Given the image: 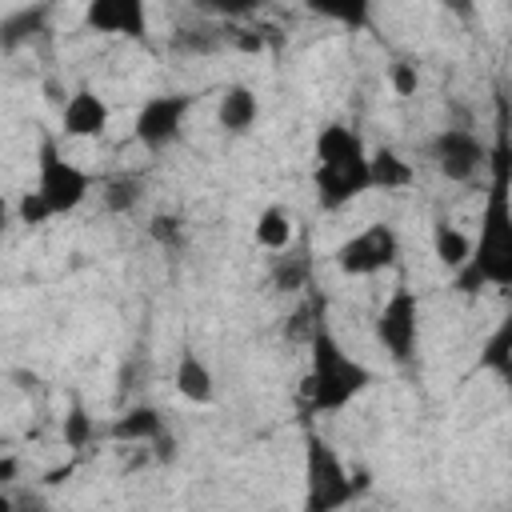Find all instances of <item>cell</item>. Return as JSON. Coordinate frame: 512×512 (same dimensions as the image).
I'll list each match as a JSON object with an SVG mask.
<instances>
[{"label": "cell", "mask_w": 512, "mask_h": 512, "mask_svg": "<svg viewBox=\"0 0 512 512\" xmlns=\"http://www.w3.org/2000/svg\"><path fill=\"white\" fill-rule=\"evenodd\" d=\"M488 200L480 212V236L472 240V256L464 260V268H456V288L460 292H480V284L492 288H508L512 284V204H508V140L504 128L496 136V144L488 148Z\"/></svg>", "instance_id": "cell-1"}, {"label": "cell", "mask_w": 512, "mask_h": 512, "mask_svg": "<svg viewBox=\"0 0 512 512\" xmlns=\"http://www.w3.org/2000/svg\"><path fill=\"white\" fill-rule=\"evenodd\" d=\"M372 384V368L356 356L344 352V344L332 336V328L324 320L312 324L308 332V372H304V408L316 416L340 412L348 408L360 392H368Z\"/></svg>", "instance_id": "cell-2"}, {"label": "cell", "mask_w": 512, "mask_h": 512, "mask_svg": "<svg viewBox=\"0 0 512 512\" xmlns=\"http://www.w3.org/2000/svg\"><path fill=\"white\" fill-rule=\"evenodd\" d=\"M312 156H316L312 188H316L320 208L336 212V208L352 204L356 196H364L372 188V180H368V148H364V136L356 128L324 124L316 132Z\"/></svg>", "instance_id": "cell-3"}, {"label": "cell", "mask_w": 512, "mask_h": 512, "mask_svg": "<svg viewBox=\"0 0 512 512\" xmlns=\"http://www.w3.org/2000/svg\"><path fill=\"white\" fill-rule=\"evenodd\" d=\"M368 484V472H352L320 432H304V512H344Z\"/></svg>", "instance_id": "cell-4"}, {"label": "cell", "mask_w": 512, "mask_h": 512, "mask_svg": "<svg viewBox=\"0 0 512 512\" xmlns=\"http://www.w3.org/2000/svg\"><path fill=\"white\" fill-rule=\"evenodd\" d=\"M32 192L48 204L52 216H68L92 196V176L64 156L52 132H44L36 144V188Z\"/></svg>", "instance_id": "cell-5"}, {"label": "cell", "mask_w": 512, "mask_h": 512, "mask_svg": "<svg viewBox=\"0 0 512 512\" xmlns=\"http://www.w3.org/2000/svg\"><path fill=\"white\" fill-rule=\"evenodd\" d=\"M372 332H376V344L388 352V360H396V364L416 360V348H420V296L408 284H396L388 292V300L380 304Z\"/></svg>", "instance_id": "cell-6"}, {"label": "cell", "mask_w": 512, "mask_h": 512, "mask_svg": "<svg viewBox=\"0 0 512 512\" xmlns=\"http://www.w3.org/2000/svg\"><path fill=\"white\" fill-rule=\"evenodd\" d=\"M192 108H196V96L192 92H160V96H148L136 108V116H132L136 144L148 148V152L172 148L184 136V120H188Z\"/></svg>", "instance_id": "cell-7"}, {"label": "cell", "mask_w": 512, "mask_h": 512, "mask_svg": "<svg viewBox=\"0 0 512 512\" xmlns=\"http://www.w3.org/2000/svg\"><path fill=\"white\" fill-rule=\"evenodd\" d=\"M400 256V236L392 224H368L360 232H352L348 240L336 244L332 260L344 276H376L384 268H392Z\"/></svg>", "instance_id": "cell-8"}, {"label": "cell", "mask_w": 512, "mask_h": 512, "mask_svg": "<svg viewBox=\"0 0 512 512\" xmlns=\"http://www.w3.org/2000/svg\"><path fill=\"white\" fill-rule=\"evenodd\" d=\"M436 172L452 184H472L488 168V144L472 128H440L428 144Z\"/></svg>", "instance_id": "cell-9"}, {"label": "cell", "mask_w": 512, "mask_h": 512, "mask_svg": "<svg viewBox=\"0 0 512 512\" xmlns=\"http://www.w3.org/2000/svg\"><path fill=\"white\" fill-rule=\"evenodd\" d=\"M108 120H112L108 100L88 84L68 92L60 104V136L64 140H100L108 132Z\"/></svg>", "instance_id": "cell-10"}, {"label": "cell", "mask_w": 512, "mask_h": 512, "mask_svg": "<svg viewBox=\"0 0 512 512\" xmlns=\"http://www.w3.org/2000/svg\"><path fill=\"white\" fill-rule=\"evenodd\" d=\"M84 28L104 32V36L148 40V8H144V0H88Z\"/></svg>", "instance_id": "cell-11"}, {"label": "cell", "mask_w": 512, "mask_h": 512, "mask_svg": "<svg viewBox=\"0 0 512 512\" xmlns=\"http://www.w3.org/2000/svg\"><path fill=\"white\" fill-rule=\"evenodd\" d=\"M216 120L228 136H244L256 128L260 120V96L248 84H224L220 100H216Z\"/></svg>", "instance_id": "cell-12"}, {"label": "cell", "mask_w": 512, "mask_h": 512, "mask_svg": "<svg viewBox=\"0 0 512 512\" xmlns=\"http://www.w3.org/2000/svg\"><path fill=\"white\" fill-rule=\"evenodd\" d=\"M164 432H168V424H164L160 408H152V404H132V408H124V412L104 428V436L116 440V444H152V440H160Z\"/></svg>", "instance_id": "cell-13"}, {"label": "cell", "mask_w": 512, "mask_h": 512, "mask_svg": "<svg viewBox=\"0 0 512 512\" xmlns=\"http://www.w3.org/2000/svg\"><path fill=\"white\" fill-rule=\"evenodd\" d=\"M172 384H176L180 400H188V404H196V408H204V404H212V400H216V376H212L208 360H204V356H196L192 348L176 356Z\"/></svg>", "instance_id": "cell-14"}, {"label": "cell", "mask_w": 512, "mask_h": 512, "mask_svg": "<svg viewBox=\"0 0 512 512\" xmlns=\"http://www.w3.org/2000/svg\"><path fill=\"white\" fill-rule=\"evenodd\" d=\"M252 236H256V244L264 248V252H288L292 248V240H296V220H292V212L284 208V204H264L260 212H256V228H252Z\"/></svg>", "instance_id": "cell-15"}, {"label": "cell", "mask_w": 512, "mask_h": 512, "mask_svg": "<svg viewBox=\"0 0 512 512\" xmlns=\"http://www.w3.org/2000/svg\"><path fill=\"white\" fill-rule=\"evenodd\" d=\"M368 180H372V188L400 192L416 180V168L396 148H376V152H368Z\"/></svg>", "instance_id": "cell-16"}, {"label": "cell", "mask_w": 512, "mask_h": 512, "mask_svg": "<svg viewBox=\"0 0 512 512\" xmlns=\"http://www.w3.org/2000/svg\"><path fill=\"white\" fill-rule=\"evenodd\" d=\"M432 256H436L448 272H456V268H464V260L472 256V236L460 232V228L448 224V220H436V224H432Z\"/></svg>", "instance_id": "cell-17"}, {"label": "cell", "mask_w": 512, "mask_h": 512, "mask_svg": "<svg viewBox=\"0 0 512 512\" xmlns=\"http://www.w3.org/2000/svg\"><path fill=\"white\" fill-rule=\"evenodd\" d=\"M44 20H48V8L36 4V8H16L0 20V48L4 52H16L20 44H28L36 32H44Z\"/></svg>", "instance_id": "cell-18"}, {"label": "cell", "mask_w": 512, "mask_h": 512, "mask_svg": "<svg viewBox=\"0 0 512 512\" xmlns=\"http://www.w3.org/2000/svg\"><path fill=\"white\" fill-rule=\"evenodd\" d=\"M100 200H104V208H108V212L128 216V212H132V208L144 200V180H140L136 172H116L112 180H104Z\"/></svg>", "instance_id": "cell-19"}, {"label": "cell", "mask_w": 512, "mask_h": 512, "mask_svg": "<svg viewBox=\"0 0 512 512\" xmlns=\"http://www.w3.org/2000/svg\"><path fill=\"white\" fill-rule=\"evenodd\" d=\"M480 368L496 372L500 380L512 376V320H504V324L488 336V344L480 348Z\"/></svg>", "instance_id": "cell-20"}, {"label": "cell", "mask_w": 512, "mask_h": 512, "mask_svg": "<svg viewBox=\"0 0 512 512\" xmlns=\"http://www.w3.org/2000/svg\"><path fill=\"white\" fill-rule=\"evenodd\" d=\"M60 436H64V448H72V452H84V448L96 440V420L84 412V404H80V400H72V408L64 412Z\"/></svg>", "instance_id": "cell-21"}, {"label": "cell", "mask_w": 512, "mask_h": 512, "mask_svg": "<svg viewBox=\"0 0 512 512\" xmlns=\"http://www.w3.org/2000/svg\"><path fill=\"white\" fill-rule=\"evenodd\" d=\"M308 272H312V264H308V256H276V268H272V280H276V288H284V292H296V288H304L308 284Z\"/></svg>", "instance_id": "cell-22"}, {"label": "cell", "mask_w": 512, "mask_h": 512, "mask_svg": "<svg viewBox=\"0 0 512 512\" xmlns=\"http://www.w3.org/2000/svg\"><path fill=\"white\" fill-rule=\"evenodd\" d=\"M16 208V224H24V228H44L48 220H52V212H48V204L28 188V192H20V200L12 204Z\"/></svg>", "instance_id": "cell-23"}, {"label": "cell", "mask_w": 512, "mask_h": 512, "mask_svg": "<svg viewBox=\"0 0 512 512\" xmlns=\"http://www.w3.org/2000/svg\"><path fill=\"white\" fill-rule=\"evenodd\" d=\"M388 80H392V92H396V96H416V88H420V72H416V64H408V60H396V64L388 68Z\"/></svg>", "instance_id": "cell-24"}, {"label": "cell", "mask_w": 512, "mask_h": 512, "mask_svg": "<svg viewBox=\"0 0 512 512\" xmlns=\"http://www.w3.org/2000/svg\"><path fill=\"white\" fill-rule=\"evenodd\" d=\"M148 232H152V240H160V244H168V248H176V244L184 240V224H180V216H156Z\"/></svg>", "instance_id": "cell-25"}, {"label": "cell", "mask_w": 512, "mask_h": 512, "mask_svg": "<svg viewBox=\"0 0 512 512\" xmlns=\"http://www.w3.org/2000/svg\"><path fill=\"white\" fill-rule=\"evenodd\" d=\"M172 44H176L180 52H212L220 40H216V36H204V32L184 28V32H176V36H172Z\"/></svg>", "instance_id": "cell-26"}, {"label": "cell", "mask_w": 512, "mask_h": 512, "mask_svg": "<svg viewBox=\"0 0 512 512\" xmlns=\"http://www.w3.org/2000/svg\"><path fill=\"white\" fill-rule=\"evenodd\" d=\"M20 468H24L20 456H16V452H4V456H0V488L16 484V480H20Z\"/></svg>", "instance_id": "cell-27"}, {"label": "cell", "mask_w": 512, "mask_h": 512, "mask_svg": "<svg viewBox=\"0 0 512 512\" xmlns=\"http://www.w3.org/2000/svg\"><path fill=\"white\" fill-rule=\"evenodd\" d=\"M12 220H16V208H12V200L0 192V236L12 228Z\"/></svg>", "instance_id": "cell-28"}, {"label": "cell", "mask_w": 512, "mask_h": 512, "mask_svg": "<svg viewBox=\"0 0 512 512\" xmlns=\"http://www.w3.org/2000/svg\"><path fill=\"white\" fill-rule=\"evenodd\" d=\"M72 476V464H60V468H48L44 472V484H64Z\"/></svg>", "instance_id": "cell-29"}, {"label": "cell", "mask_w": 512, "mask_h": 512, "mask_svg": "<svg viewBox=\"0 0 512 512\" xmlns=\"http://www.w3.org/2000/svg\"><path fill=\"white\" fill-rule=\"evenodd\" d=\"M0 512H16V496H8L4 488H0Z\"/></svg>", "instance_id": "cell-30"}]
</instances>
